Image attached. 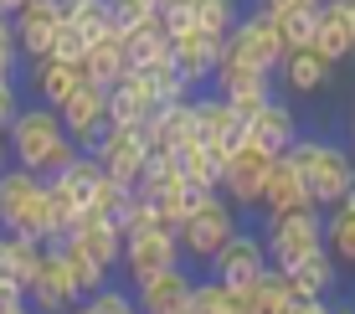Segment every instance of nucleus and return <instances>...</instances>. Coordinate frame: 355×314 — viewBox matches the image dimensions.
I'll return each instance as SVG.
<instances>
[{"label": "nucleus", "mask_w": 355, "mask_h": 314, "mask_svg": "<svg viewBox=\"0 0 355 314\" xmlns=\"http://www.w3.org/2000/svg\"><path fill=\"white\" fill-rule=\"evenodd\" d=\"M88 36H83L78 26H72V21H62V26H57V42H52V57H62V62H78L83 67V57H88Z\"/></svg>", "instance_id": "44"}, {"label": "nucleus", "mask_w": 355, "mask_h": 314, "mask_svg": "<svg viewBox=\"0 0 355 314\" xmlns=\"http://www.w3.org/2000/svg\"><path fill=\"white\" fill-rule=\"evenodd\" d=\"M186 314H242V299H237V288L216 284L211 273H206V279H196V288H191Z\"/></svg>", "instance_id": "40"}, {"label": "nucleus", "mask_w": 355, "mask_h": 314, "mask_svg": "<svg viewBox=\"0 0 355 314\" xmlns=\"http://www.w3.org/2000/svg\"><path fill=\"white\" fill-rule=\"evenodd\" d=\"M62 114V129L72 134V144L78 150H88V144L108 129V88H93V82H83L72 98L57 108Z\"/></svg>", "instance_id": "17"}, {"label": "nucleus", "mask_w": 355, "mask_h": 314, "mask_svg": "<svg viewBox=\"0 0 355 314\" xmlns=\"http://www.w3.org/2000/svg\"><path fill=\"white\" fill-rule=\"evenodd\" d=\"M258 10H268V16H278V10H288V6H309V0H252Z\"/></svg>", "instance_id": "48"}, {"label": "nucleus", "mask_w": 355, "mask_h": 314, "mask_svg": "<svg viewBox=\"0 0 355 314\" xmlns=\"http://www.w3.org/2000/svg\"><path fill=\"white\" fill-rule=\"evenodd\" d=\"M191 144H216V150H237V144H248V119L237 114L227 98H216V93H191Z\"/></svg>", "instance_id": "9"}, {"label": "nucleus", "mask_w": 355, "mask_h": 314, "mask_svg": "<svg viewBox=\"0 0 355 314\" xmlns=\"http://www.w3.org/2000/svg\"><path fill=\"white\" fill-rule=\"evenodd\" d=\"M21 6H26V0H0V10H6V16H16Z\"/></svg>", "instance_id": "51"}, {"label": "nucleus", "mask_w": 355, "mask_h": 314, "mask_svg": "<svg viewBox=\"0 0 355 314\" xmlns=\"http://www.w3.org/2000/svg\"><path fill=\"white\" fill-rule=\"evenodd\" d=\"M345 144H355V108H350V139H345Z\"/></svg>", "instance_id": "53"}, {"label": "nucleus", "mask_w": 355, "mask_h": 314, "mask_svg": "<svg viewBox=\"0 0 355 314\" xmlns=\"http://www.w3.org/2000/svg\"><path fill=\"white\" fill-rule=\"evenodd\" d=\"M6 150H10V165H21V171L52 180L62 165H72V155H78V144L72 134L62 129V114L46 103H21L16 124L6 129Z\"/></svg>", "instance_id": "1"}, {"label": "nucleus", "mask_w": 355, "mask_h": 314, "mask_svg": "<svg viewBox=\"0 0 355 314\" xmlns=\"http://www.w3.org/2000/svg\"><path fill=\"white\" fill-rule=\"evenodd\" d=\"M134 72V78H139L144 82V93H150V98L155 103H180V98H191V82L186 78H180V72L175 67H150V72H139V67H129Z\"/></svg>", "instance_id": "41"}, {"label": "nucleus", "mask_w": 355, "mask_h": 314, "mask_svg": "<svg viewBox=\"0 0 355 314\" xmlns=\"http://www.w3.org/2000/svg\"><path fill=\"white\" fill-rule=\"evenodd\" d=\"M160 114V103L144 93V82L124 72V78L108 88V124H124V129H150V119Z\"/></svg>", "instance_id": "21"}, {"label": "nucleus", "mask_w": 355, "mask_h": 314, "mask_svg": "<svg viewBox=\"0 0 355 314\" xmlns=\"http://www.w3.org/2000/svg\"><path fill=\"white\" fill-rule=\"evenodd\" d=\"M165 6H175V0H165Z\"/></svg>", "instance_id": "56"}, {"label": "nucleus", "mask_w": 355, "mask_h": 314, "mask_svg": "<svg viewBox=\"0 0 355 314\" xmlns=\"http://www.w3.org/2000/svg\"><path fill=\"white\" fill-rule=\"evenodd\" d=\"M324 252L335 258L340 273L355 268V211H340V207L324 211Z\"/></svg>", "instance_id": "34"}, {"label": "nucleus", "mask_w": 355, "mask_h": 314, "mask_svg": "<svg viewBox=\"0 0 355 314\" xmlns=\"http://www.w3.org/2000/svg\"><path fill=\"white\" fill-rule=\"evenodd\" d=\"M299 207H314L309 191H304L299 171H293L288 155H278L273 171H268V186H263V216H278V211H299Z\"/></svg>", "instance_id": "24"}, {"label": "nucleus", "mask_w": 355, "mask_h": 314, "mask_svg": "<svg viewBox=\"0 0 355 314\" xmlns=\"http://www.w3.org/2000/svg\"><path fill=\"white\" fill-rule=\"evenodd\" d=\"M52 247H57V258H62V268L72 273V284H78V294H83V299L98 294V288L108 284V268H103V263H93L88 252L72 243V237H67V243H52Z\"/></svg>", "instance_id": "37"}, {"label": "nucleus", "mask_w": 355, "mask_h": 314, "mask_svg": "<svg viewBox=\"0 0 355 314\" xmlns=\"http://www.w3.org/2000/svg\"><path fill=\"white\" fill-rule=\"evenodd\" d=\"M16 314H36V309H31V304H21V309H16Z\"/></svg>", "instance_id": "55"}, {"label": "nucleus", "mask_w": 355, "mask_h": 314, "mask_svg": "<svg viewBox=\"0 0 355 314\" xmlns=\"http://www.w3.org/2000/svg\"><path fill=\"white\" fill-rule=\"evenodd\" d=\"M222 52H227V36H206L196 26L170 36V62H175V72L191 82V93L211 88V72H216V62H222Z\"/></svg>", "instance_id": "14"}, {"label": "nucleus", "mask_w": 355, "mask_h": 314, "mask_svg": "<svg viewBox=\"0 0 355 314\" xmlns=\"http://www.w3.org/2000/svg\"><path fill=\"white\" fill-rule=\"evenodd\" d=\"M263 243H268L273 268H293L304 252H314L324 243V211L320 207H299V211L263 216Z\"/></svg>", "instance_id": "6"}, {"label": "nucleus", "mask_w": 355, "mask_h": 314, "mask_svg": "<svg viewBox=\"0 0 355 314\" xmlns=\"http://www.w3.org/2000/svg\"><path fill=\"white\" fill-rule=\"evenodd\" d=\"M288 279V288H293V299H329L340 288V268H335V258H329L324 252V243L314 247V252H304L299 263H293V268H278Z\"/></svg>", "instance_id": "19"}, {"label": "nucleus", "mask_w": 355, "mask_h": 314, "mask_svg": "<svg viewBox=\"0 0 355 314\" xmlns=\"http://www.w3.org/2000/svg\"><path fill=\"white\" fill-rule=\"evenodd\" d=\"M88 309H93V314H139L134 288H114V284H103L98 294H88Z\"/></svg>", "instance_id": "42"}, {"label": "nucleus", "mask_w": 355, "mask_h": 314, "mask_svg": "<svg viewBox=\"0 0 355 314\" xmlns=\"http://www.w3.org/2000/svg\"><path fill=\"white\" fill-rule=\"evenodd\" d=\"M186 10H191L196 31H206V36H232V26L242 21L237 0H186Z\"/></svg>", "instance_id": "39"}, {"label": "nucleus", "mask_w": 355, "mask_h": 314, "mask_svg": "<svg viewBox=\"0 0 355 314\" xmlns=\"http://www.w3.org/2000/svg\"><path fill=\"white\" fill-rule=\"evenodd\" d=\"M26 304L36 314H67L72 304H83L78 284H72V273L62 268V258H57V247H46L42 268H36V279L26 284Z\"/></svg>", "instance_id": "15"}, {"label": "nucleus", "mask_w": 355, "mask_h": 314, "mask_svg": "<svg viewBox=\"0 0 355 314\" xmlns=\"http://www.w3.org/2000/svg\"><path fill=\"white\" fill-rule=\"evenodd\" d=\"M227 52L242 57V62H252V67H263V72H278V62L288 57V46H284V36H278L273 16L252 6V10H242V21L232 26Z\"/></svg>", "instance_id": "11"}, {"label": "nucleus", "mask_w": 355, "mask_h": 314, "mask_svg": "<svg viewBox=\"0 0 355 314\" xmlns=\"http://www.w3.org/2000/svg\"><path fill=\"white\" fill-rule=\"evenodd\" d=\"M335 314H355V304H335Z\"/></svg>", "instance_id": "54"}, {"label": "nucleus", "mask_w": 355, "mask_h": 314, "mask_svg": "<svg viewBox=\"0 0 355 314\" xmlns=\"http://www.w3.org/2000/svg\"><path fill=\"white\" fill-rule=\"evenodd\" d=\"M16 114H21V88H16V78H10V82H0V134L16 124Z\"/></svg>", "instance_id": "45"}, {"label": "nucleus", "mask_w": 355, "mask_h": 314, "mask_svg": "<svg viewBox=\"0 0 355 314\" xmlns=\"http://www.w3.org/2000/svg\"><path fill=\"white\" fill-rule=\"evenodd\" d=\"M180 263H186V252H180L175 232L155 222L150 201L139 196L134 216L124 222V258H119V268L129 273V284H139V279H155V273H165V268H180Z\"/></svg>", "instance_id": "4"}, {"label": "nucleus", "mask_w": 355, "mask_h": 314, "mask_svg": "<svg viewBox=\"0 0 355 314\" xmlns=\"http://www.w3.org/2000/svg\"><path fill=\"white\" fill-rule=\"evenodd\" d=\"M57 26H62V6H57V0H26V6L10 16L16 52L26 57V62H42V57H52Z\"/></svg>", "instance_id": "13"}, {"label": "nucleus", "mask_w": 355, "mask_h": 314, "mask_svg": "<svg viewBox=\"0 0 355 314\" xmlns=\"http://www.w3.org/2000/svg\"><path fill=\"white\" fill-rule=\"evenodd\" d=\"M288 160H293V171H299L304 191H309V201L320 211H329L355 186V155H350V144H340V139L299 134L293 150H288Z\"/></svg>", "instance_id": "2"}, {"label": "nucleus", "mask_w": 355, "mask_h": 314, "mask_svg": "<svg viewBox=\"0 0 355 314\" xmlns=\"http://www.w3.org/2000/svg\"><path fill=\"white\" fill-rule=\"evenodd\" d=\"M62 21H72L88 42H103V36H114L119 31V21H114V10H108V0H67L62 6Z\"/></svg>", "instance_id": "36"}, {"label": "nucleus", "mask_w": 355, "mask_h": 314, "mask_svg": "<svg viewBox=\"0 0 355 314\" xmlns=\"http://www.w3.org/2000/svg\"><path fill=\"white\" fill-rule=\"evenodd\" d=\"M46 186H52L57 196H67L72 207H83V211H88L93 191L103 186V165H98L88 150H78V155H72V165H62V171H57L52 180H46Z\"/></svg>", "instance_id": "26"}, {"label": "nucleus", "mask_w": 355, "mask_h": 314, "mask_svg": "<svg viewBox=\"0 0 355 314\" xmlns=\"http://www.w3.org/2000/svg\"><path fill=\"white\" fill-rule=\"evenodd\" d=\"M57 6H67V0H57Z\"/></svg>", "instance_id": "57"}, {"label": "nucleus", "mask_w": 355, "mask_h": 314, "mask_svg": "<svg viewBox=\"0 0 355 314\" xmlns=\"http://www.w3.org/2000/svg\"><path fill=\"white\" fill-rule=\"evenodd\" d=\"M237 232H242V211L232 207V201H222V196H206V201H196L186 211V222L175 227V243L186 252V263H201L206 268Z\"/></svg>", "instance_id": "5"}, {"label": "nucleus", "mask_w": 355, "mask_h": 314, "mask_svg": "<svg viewBox=\"0 0 355 314\" xmlns=\"http://www.w3.org/2000/svg\"><path fill=\"white\" fill-rule=\"evenodd\" d=\"M273 160H278V155L258 150V144H237V150L227 155V165H222V186H216V196L232 201L237 211H263V186H268Z\"/></svg>", "instance_id": "7"}, {"label": "nucleus", "mask_w": 355, "mask_h": 314, "mask_svg": "<svg viewBox=\"0 0 355 314\" xmlns=\"http://www.w3.org/2000/svg\"><path fill=\"white\" fill-rule=\"evenodd\" d=\"M88 155H93L98 165H103V175H108V180H124V186H134V180L144 175V160H150V139H144V129L108 124L103 134L88 144Z\"/></svg>", "instance_id": "10"}, {"label": "nucleus", "mask_w": 355, "mask_h": 314, "mask_svg": "<svg viewBox=\"0 0 355 314\" xmlns=\"http://www.w3.org/2000/svg\"><path fill=\"white\" fill-rule=\"evenodd\" d=\"M191 288H196V273L191 263H180V268H165L155 279L134 284V304H139V314H186Z\"/></svg>", "instance_id": "16"}, {"label": "nucleus", "mask_w": 355, "mask_h": 314, "mask_svg": "<svg viewBox=\"0 0 355 314\" xmlns=\"http://www.w3.org/2000/svg\"><path fill=\"white\" fill-rule=\"evenodd\" d=\"M67 314H93V309H88V299H83V304H72Z\"/></svg>", "instance_id": "52"}, {"label": "nucleus", "mask_w": 355, "mask_h": 314, "mask_svg": "<svg viewBox=\"0 0 355 314\" xmlns=\"http://www.w3.org/2000/svg\"><path fill=\"white\" fill-rule=\"evenodd\" d=\"M278 36H284L288 52H299V46H314V31H320V0H309V6H288L273 16Z\"/></svg>", "instance_id": "35"}, {"label": "nucleus", "mask_w": 355, "mask_h": 314, "mask_svg": "<svg viewBox=\"0 0 355 314\" xmlns=\"http://www.w3.org/2000/svg\"><path fill=\"white\" fill-rule=\"evenodd\" d=\"M31 88H36V103L62 108L72 93L83 88V67L62 62V57H42V62H31Z\"/></svg>", "instance_id": "23"}, {"label": "nucleus", "mask_w": 355, "mask_h": 314, "mask_svg": "<svg viewBox=\"0 0 355 314\" xmlns=\"http://www.w3.org/2000/svg\"><path fill=\"white\" fill-rule=\"evenodd\" d=\"M335 207H340V211H355V186H350V191H345V196H340V201H335Z\"/></svg>", "instance_id": "49"}, {"label": "nucleus", "mask_w": 355, "mask_h": 314, "mask_svg": "<svg viewBox=\"0 0 355 314\" xmlns=\"http://www.w3.org/2000/svg\"><path fill=\"white\" fill-rule=\"evenodd\" d=\"M21 304H26V288H21V284H6V279H0V314H16Z\"/></svg>", "instance_id": "46"}, {"label": "nucleus", "mask_w": 355, "mask_h": 314, "mask_svg": "<svg viewBox=\"0 0 355 314\" xmlns=\"http://www.w3.org/2000/svg\"><path fill=\"white\" fill-rule=\"evenodd\" d=\"M46 247L31 243V237H16V232H0V279L6 284H21L26 288L36 279V268H42Z\"/></svg>", "instance_id": "30"}, {"label": "nucleus", "mask_w": 355, "mask_h": 314, "mask_svg": "<svg viewBox=\"0 0 355 314\" xmlns=\"http://www.w3.org/2000/svg\"><path fill=\"white\" fill-rule=\"evenodd\" d=\"M299 134H304V129H299V114H293L278 93L248 119V144H258V150H268V155H288Z\"/></svg>", "instance_id": "18"}, {"label": "nucleus", "mask_w": 355, "mask_h": 314, "mask_svg": "<svg viewBox=\"0 0 355 314\" xmlns=\"http://www.w3.org/2000/svg\"><path fill=\"white\" fill-rule=\"evenodd\" d=\"M124 52H129V67L150 72V67H175L170 62V36L160 21H139V26H124Z\"/></svg>", "instance_id": "28"}, {"label": "nucleus", "mask_w": 355, "mask_h": 314, "mask_svg": "<svg viewBox=\"0 0 355 314\" xmlns=\"http://www.w3.org/2000/svg\"><path fill=\"white\" fill-rule=\"evenodd\" d=\"M180 186H186V171H180V155L150 150V160H144V175L134 180V191H139L144 201H155V196H175Z\"/></svg>", "instance_id": "32"}, {"label": "nucleus", "mask_w": 355, "mask_h": 314, "mask_svg": "<svg viewBox=\"0 0 355 314\" xmlns=\"http://www.w3.org/2000/svg\"><path fill=\"white\" fill-rule=\"evenodd\" d=\"M134 207H139V191L124 186V180H108V175H103V186H98V191H93V201H88V211L108 216L114 227H124L129 216H134Z\"/></svg>", "instance_id": "38"}, {"label": "nucleus", "mask_w": 355, "mask_h": 314, "mask_svg": "<svg viewBox=\"0 0 355 314\" xmlns=\"http://www.w3.org/2000/svg\"><path fill=\"white\" fill-rule=\"evenodd\" d=\"M144 139H150V150H165V155H180V150H186V144H191V98L165 103L160 114L150 119Z\"/></svg>", "instance_id": "29"}, {"label": "nucleus", "mask_w": 355, "mask_h": 314, "mask_svg": "<svg viewBox=\"0 0 355 314\" xmlns=\"http://www.w3.org/2000/svg\"><path fill=\"white\" fill-rule=\"evenodd\" d=\"M268 268H273V258H268L263 232H248V227H242V232L232 237V243L216 252L211 263H206V273H211L216 284H227V288H248V284H258Z\"/></svg>", "instance_id": "12"}, {"label": "nucleus", "mask_w": 355, "mask_h": 314, "mask_svg": "<svg viewBox=\"0 0 355 314\" xmlns=\"http://www.w3.org/2000/svg\"><path fill=\"white\" fill-rule=\"evenodd\" d=\"M0 42H16V36H10V16H6V10H0Z\"/></svg>", "instance_id": "50"}, {"label": "nucleus", "mask_w": 355, "mask_h": 314, "mask_svg": "<svg viewBox=\"0 0 355 314\" xmlns=\"http://www.w3.org/2000/svg\"><path fill=\"white\" fill-rule=\"evenodd\" d=\"M108 10L119 26H139V21H160L165 0H108Z\"/></svg>", "instance_id": "43"}, {"label": "nucleus", "mask_w": 355, "mask_h": 314, "mask_svg": "<svg viewBox=\"0 0 355 314\" xmlns=\"http://www.w3.org/2000/svg\"><path fill=\"white\" fill-rule=\"evenodd\" d=\"M288 314H335V304H329V299H304V304H293Z\"/></svg>", "instance_id": "47"}, {"label": "nucleus", "mask_w": 355, "mask_h": 314, "mask_svg": "<svg viewBox=\"0 0 355 314\" xmlns=\"http://www.w3.org/2000/svg\"><path fill=\"white\" fill-rule=\"evenodd\" d=\"M329 72H335V67H329L314 46H299V52H288L284 62H278L273 78L284 82L288 93H320V88H329Z\"/></svg>", "instance_id": "27"}, {"label": "nucleus", "mask_w": 355, "mask_h": 314, "mask_svg": "<svg viewBox=\"0 0 355 314\" xmlns=\"http://www.w3.org/2000/svg\"><path fill=\"white\" fill-rule=\"evenodd\" d=\"M0 232L31 237V243H52V191L42 175L6 165L0 171Z\"/></svg>", "instance_id": "3"}, {"label": "nucleus", "mask_w": 355, "mask_h": 314, "mask_svg": "<svg viewBox=\"0 0 355 314\" xmlns=\"http://www.w3.org/2000/svg\"><path fill=\"white\" fill-rule=\"evenodd\" d=\"M314 52L329 67H340L345 57H355V26L345 16V0H320V31H314Z\"/></svg>", "instance_id": "20"}, {"label": "nucleus", "mask_w": 355, "mask_h": 314, "mask_svg": "<svg viewBox=\"0 0 355 314\" xmlns=\"http://www.w3.org/2000/svg\"><path fill=\"white\" fill-rule=\"evenodd\" d=\"M222 165H227V150H216V144H186V150H180L186 186H196V191H216L222 186Z\"/></svg>", "instance_id": "33"}, {"label": "nucleus", "mask_w": 355, "mask_h": 314, "mask_svg": "<svg viewBox=\"0 0 355 314\" xmlns=\"http://www.w3.org/2000/svg\"><path fill=\"white\" fill-rule=\"evenodd\" d=\"M237 299H242V314H288L299 299H293V288L288 279L278 268H268L258 284H248V288H237Z\"/></svg>", "instance_id": "31"}, {"label": "nucleus", "mask_w": 355, "mask_h": 314, "mask_svg": "<svg viewBox=\"0 0 355 314\" xmlns=\"http://www.w3.org/2000/svg\"><path fill=\"white\" fill-rule=\"evenodd\" d=\"M211 93L227 98L242 119H252L268 98H273V72H263L252 62H242V57L222 52V62H216V72H211Z\"/></svg>", "instance_id": "8"}, {"label": "nucleus", "mask_w": 355, "mask_h": 314, "mask_svg": "<svg viewBox=\"0 0 355 314\" xmlns=\"http://www.w3.org/2000/svg\"><path fill=\"white\" fill-rule=\"evenodd\" d=\"M124 72H129V52H124V26H119L114 36H103V42L88 46V57H83V82H93V88H114Z\"/></svg>", "instance_id": "25"}, {"label": "nucleus", "mask_w": 355, "mask_h": 314, "mask_svg": "<svg viewBox=\"0 0 355 314\" xmlns=\"http://www.w3.org/2000/svg\"><path fill=\"white\" fill-rule=\"evenodd\" d=\"M72 243L88 252L93 263H103V268L114 273L119 258H124V227H114L108 216H98V211H83V222H78V232H72Z\"/></svg>", "instance_id": "22"}]
</instances>
